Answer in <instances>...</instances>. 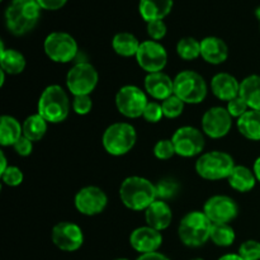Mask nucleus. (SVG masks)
<instances>
[{
	"mask_svg": "<svg viewBox=\"0 0 260 260\" xmlns=\"http://www.w3.org/2000/svg\"><path fill=\"white\" fill-rule=\"evenodd\" d=\"M235 239V230L234 228H231L230 223H213L212 225L210 240L215 245L228 248V246L233 245Z\"/></svg>",
	"mask_w": 260,
	"mask_h": 260,
	"instance_id": "nucleus-30",
	"label": "nucleus"
},
{
	"mask_svg": "<svg viewBox=\"0 0 260 260\" xmlns=\"http://www.w3.org/2000/svg\"><path fill=\"white\" fill-rule=\"evenodd\" d=\"M114 260H128V259H126V258H118V259H114Z\"/></svg>",
	"mask_w": 260,
	"mask_h": 260,
	"instance_id": "nucleus-48",
	"label": "nucleus"
},
{
	"mask_svg": "<svg viewBox=\"0 0 260 260\" xmlns=\"http://www.w3.org/2000/svg\"><path fill=\"white\" fill-rule=\"evenodd\" d=\"M119 198L128 210L146 211L157 200L156 187L146 178L128 177L119 187Z\"/></svg>",
	"mask_w": 260,
	"mask_h": 260,
	"instance_id": "nucleus-2",
	"label": "nucleus"
},
{
	"mask_svg": "<svg viewBox=\"0 0 260 260\" xmlns=\"http://www.w3.org/2000/svg\"><path fill=\"white\" fill-rule=\"evenodd\" d=\"M129 244L132 249L140 254L155 253L160 249L162 244V235L160 231L150 228L141 226L135 229L129 235Z\"/></svg>",
	"mask_w": 260,
	"mask_h": 260,
	"instance_id": "nucleus-17",
	"label": "nucleus"
},
{
	"mask_svg": "<svg viewBox=\"0 0 260 260\" xmlns=\"http://www.w3.org/2000/svg\"><path fill=\"white\" fill-rule=\"evenodd\" d=\"M174 0H140L139 12L146 23L164 20L170 14Z\"/></svg>",
	"mask_w": 260,
	"mask_h": 260,
	"instance_id": "nucleus-22",
	"label": "nucleus"
},
{
	"mask_svg": "<svg viewBox=\"0 0 260 260\" xmlns=\"http://www.w3.org/2000/svg\"><path fill=\"white\" fill-rule=\"evenodd\" d=\"M13 149H14V151L17 152L19 156H29L33 151V142L30 141L29 139H27L25 136H22L17 142H15Z\"/></svg>",
	"mask_w": 260,
	"mask_h": 260,
	"instance_id": "nucleus-41",
	"label": "nucleus"
},
{
	"mask_svg": "<svg viewBox=\"0 0 260 260\" xmlns=\"http://www.w3.org/2000/svg\"><path fill=\"white\" fill-rule=\"evenodd\" d=\"M212 225L203 211H190L178 226L180 243L188 248H201L210 240Z\"/></svg>",
	"mask_w": 260,
	"mask_h": 260,
	"instance_id": "nucleus-4",
	"label": "nucleus"
},
{
	"mask_svg": "<svg viewBox=\"0 0 260 260\" xmlns=\"http://www.w3.org/2000/svg\"><path fill=\"white\" fill-rule=\"evenodd\" d=\"M43 50L51 61L57 63L71 62L79 53L75 38L66 32H52L45 38Z\"/></svg>",
	"mask_w": 260,
	"mask_h": 260,
	"instance_id": "nucleus-9",
	"label": "nucleus"
},
{
	"mask_svg": "<svg viewBox=\"0 0 260 260\" xmlns=\"http://www.w3.org/2000/svg\"><path fill=\"white\" fill-rule=\"evenodd\" d=\"M0 177H2L3 184L8 185V187H18L22 184L23 179H24L22 170L13 165H9L4 172L0 173Z\"/></svg>",
	"mask_w": 260,
	"mask_h": 260,
	"instance_id": "nucleus-34",
	"label": "nucleus"
},
{
	"mask_svg": "<svg viewBox=\"0 0 260 260\" xmlns=\"http://www.w3.org/2000/svg\"><path fill=\"white\" fill-rule=\"evenodd\" d=\"M23 136V126L13 116L4 114L0 118V145L14 146L15 142Z\"/></svg>",
	"mask_w": 260,
	"mask_h": 260,
	"instance_id": "nucleus-25",
	"label": "nucleus"
},
{
	"mask_svg": "<svg viewBox=\"0 0 260 260\" xmlns=\"http://www.w3.org/2000/svg\"><path fill=\"white\" fill-rule=\"evenodd\" d=\"M253 172H254V174H255L256 180H258V182L260 183V156L255 160V162H254Z\"/></svg>",
	"mask_w": 260,
	"mask_h": 260,
	"instance_id": "nucleus-44",
	"label": "nucleus"
},
{
	"mask_svg": "<svg viewBox=\"0 0 260 260\" xmlns=\"http://www.w3.org/2000/svg\"><path fill=\"white\" fill-rule=\"evenodd\" d=\"M137 141L135 127L127 122H116L108 126L102 136L104 150L112 156H123L128 154Z\"/></svg>",
	"mask_w": 260,
	"mask_h": 260,
	"instance_id": "nucleus-5",
	"label": "nucleus"
},
{
	"mask_svg": "<svg viewBox=\"0 0 260 260\" xmlns=\"http://www.w3.org/2000/svg\"><path fill=\"white\" fill-rule=\"evenodd\" d=\"M226 109H228L229 113H230V116L233 117V118L239 119L243 114H245L246 112L249 111V107L248 104L245 103V101L239 95L236 96V98L231 99L230 102H228V107H226Z\"/></svg>",
	"mask_w": 260,
	"mask_h": 260,
	"instance_id": "nucleus-39",
	"label": "nucleus"
},
{
	"mask_svg": "<svg viewBox=\"0 0 260 260\" xmlns=\"http://www.w3.org/2000/svg\"><path fill=\"white\" fill-rule=\"evenodd\" d=\"M154 155L159 160L172 159L175 155V149L172 140H159L154 146Z\"/></svg>",
	"mask_w": 260,
	"mask_h": 260,
	"instance_id": "nucleus-36",
	"label": "nucleus"
},
{
	"mask_svg": "<svg viewBox=\"0 0 260 260\" xmlns=\"http://www.w3.org/2000/svg\"><path fill=\"white\" fill-rule=\"evenodd\" d=\"M207 84L201 74L184 70L174 78V94L185 104H200L207 96Z\"/></svg>",
	"mask_w": 260,
	"mask_h": 260,
	"instance_id": "nucleus-7",
	"label": "nucleus"
},
{
	"mask_svg": "<svg viewBox=\"0 0 260 260\" xmlns=\"http://www.w3.org/2000/svg\"><path fill=\"white\" fill-rule=\"evenodd\" d=\"M167 32L168 28L164 20H152V22L147 23V35L152 41L159 42L167 36Z\"/></svg>",
	"mask_w": 260,
	"mask_h": 260,
	"instance_id": "nucleus-40",
	"label": "nucleus"
},
{
	"mask_svg": "<svg viewBox=\"0 0 260 260\" xmlns=\"http://www.w3.org/2000/svg\"><path fill=\"white\" fill-rule=\"evenodd\" d=\"M255 15H256V17H258V19L260 20V7L255 10Z\"/></svg>",
	"mask_w": 260,
	"mask_h": 260,
	"instance_id": "nucleus-47",
	"label": "nucleus"
},
{
	"mask_svg": "<svg viewBox=\"0 0 260 260\" xmlns=\"http://www.w3.org/2000/svg\"><path fill=\"white\" fill-rule=\"evenodd\" d=\"M146 225L155 230H167L173 221V211L165 201L156 200L146 211H145Z\"/></svg>",
	"mask_w": 260,
	"mask_h": 260,
	"instance_id": "nucleus-21",
	"label": "nucleus"
},
{
	"mask_svg": "<svg viewBox=\"0 0 260 260\" xmlns=\"http://www.w3.org/2000/svg\"><path fill=\"white\" fill-rule=\"evenodd\" d=\"M238 131L250 141H260V111L249 109L236 121Z\"/></svg>",
	"mask_w": 260,
	"mask_h": 260,
	"instance_id": "nucleus-26",
	"label": "nucleus"
},
{
	"mask_svg": "<svg viewBox=\"0 0 260 260\" xmlns=\"http://www.w3.org/2000/svg\"><path fill=\"white\" fill-rule=\"evenodd\" d=\"M23 126V136L29 139L32 142L41 141L45 137L46 132H47L48 122L40 116L38 113L32 114V116L27 117L24 122L22 123Z\"/></svg>",
	"mask_w": 260,
	"mask_h": 260,
	"instance_id": "nucleus-29",
	"label": "nucleus"
},
{
	"mask_svg": "<svg viewBox=\"0 0 260 260\" xmlns=\"http://www.w3.org/2000/svg\"><path fill=\"white\" fill-rule=\"evenodd\" d=\"M175 154L182 157H193L203 151L206 145L205 134L192 126L179 127L172 137Z\"/></svg>",
	"mask_w": 260,
	"mask_h": 260,
	"instance_id": "nucleus-11",
	"label": "nucleus"
},
{
	"mask_svg": "<svg viewBox=\"0 0 260 260\" xmlns=\"http://www.w3.org/2000/svg\"><path fill=\"white\" fill-rule=\"evenodd\" d=\"M98 71L86 61L75 63L66 75V86L74 96L90 95L98 85Z\"/></svg>",
	"mask_w": 260,
	"mask_h": 260,
	"instance_id": "nucleus-8",
	"label": "nucleus"
},
{
	"mask_svg": "<svg viewBox=\"0 0 260 260\" xmlns=\"http://www.w3.org/2000/svg\"><path fill=\"white\" fill-rule=\"evenodd\" d=\"M202 131L210 139H222L233 127V117L223 107H212L202 117Z\"/></svg>",
	"mask_w": 260,
	"mask_h": 260,
	"instance_id": "nucleus-16",
	"label": "nucleus"
},
{
	"mask_svg": "<svg viewBox=\"0 0 260 260\" xmlns=\"http://www.w3.org/2000/svg\"><path fill=\"white\" fill-rule=\"evenodd\" d=\"M142 117L149 123H157V122H160L162 117H164L161 104L157 103V102H149Z\"/></svg>",
	"mask_w": 260,
	"mask_h": 260,
	"instance_id": "nucleus-38",
	"label": "nucleus"
},
{
	"mask_svg": "<svg viewBox=\"0 0 260 260\" xmlns=\"http://www.w3.org/2000/svg\"><path fill=\"white\" fill-rule=\"evenodd\" d=\"M144 86L146 93L156 101H165L174 94V80L165 73L147 74Z\"/></svg>",
	"mask_w": 260,
	"mask_h": 260,
	"instance_id": "nucleus-18",
	"label": "nucleus"
},
{
	"mask_svg": "<svg viewBox=\"0 0 260 260\" xmlns=\"http://www.w3.org/2000/svg\"><path fill=\"white\" fill-rule=\"evenodd\" d=\"M156 187V196L157 200L168 201L173 200L177 197V194L180 190V184L173 178H164L160 179L159 182L155 184Z\"/></svg>",
	"mask_w": 260,
	"mask_h": 260,
	"instance_id": "nucleus-32",
	"label": "nucleus"
},
{
	"mask_svg": "<svg viewBox=\"0 0 260 260\" xmlns=\"http://www.w3.org/2000/svg\"><path fill=\"white\" fill-rule=\"evenodd\" d=\"M41 9L45 10H58L65 7L68 0H37Z\"/></svg>",
	"mask_w": 260,
	"mask_h": 260,
	"instance_id": "nucleus-42",
	"label": "nucleus"
},
{
	"mask_svg": "<svg viewBox=\"0 0 260 260\" xmlns=\"http://www.w3.org/2000/svg\"><path fill=\"white\" fill-rule=\"evenodd\" d=\"M190 260H205V259H201V258H194V259H190Z\"/></svg>",
	"mask_w": 260,
	"mask_h": 260,
	"instance_id": "nucleus-49",
	"label": "nucleus"
},
{
	"mask_svg": "<svg viewBox=\"0 0 260 260\" xmlns=\"http://www.w3.org/2000/svg\"><path fill=\"white\" fill-rule=\"evenodd\" d=\"M238 254L243 260H260V243L256 240H246L239 246Z\"/></svg>",
	"mask_w": 260,
	"mask_h": 260,
	"instance_id": "nucleus-35",
	"label": "nucleus"
},
{
	"mask_svg": "<svg viewBox=\"0 0 260 260\" xmlns=\"http://www.w3.org/2000/svg\"><path fill=\"white\" fill-rule=\"evenodd\" d=\"M177 53L182 60L185 61L201 57V41L193 37L180 38L177 43Z\"/></svg>",
	"mask_w": 260,
	"mask_h": 260,
	"instance_id": "nucleus-31",
	"label": "nucleus"
},
{
	"mask_svg": "<svg viewBox=\"0 0 260 260\" xmlns=\"http://www.w3.org/2000/svg\"><path fill=\"white\" fill-rule=\"evenodd\" d=\"M218 260H243L240 258L239 254H225V255L221 256Z\"/></svg>",
	"mask_w": 260,
	"mask_h": 260,
	"instance_id": "nucleus-45",
	"label": "nucleus"
},
{
	"mask_svg": "<svg viewBox=\"0 0 260 260\" xmlns=\"http://www.w3.org/2000/svg\"><path fill=\"white\" fill-rule=\"evenodd\" d=\"M27 61L23 53L14 48H5L4 42H0V68L9 75H18L23 73Z\"/></svg>",
	"mask_w": 260,
	"mask_h": 260,
	"instance_id": "nucleus-23",
	"label": "nucleus"
},
{
	"mask_svg": "<svg viewBox=\"0 0 260 260\" xmlns=\"http://www.w3.org/2000/svg\"><path fill=\"white\" fill-rule=\"evenodd\" d=\"M203 212L212 223H230L239 215V206L229 196L217 194L208 198Z\"/></svg>",
	"mask_w": 260,
	"mask_h": 260,
	"instance_id": "nucleus-15",
	"label": "nucleus"
},
{
	"mask_svg": "<svg viewBox=\"0 0 260 260\" xmlns=\"http://www.w3.org/2000/svg\"><path fill=\"white\" fill-rule=\"evenodd\" d=\"M235 160L225 151H210L196 161V172L206 180L228 179L235 168Z\"/></svg>",
	"mask_w": 260,
	"mask_h": 260,
	"instance_id": "nucleus-6",
	"label": "nucleus"
},
{
	"mask_svg": "<svg viewBox=\"0 0 260 260\" xmlns=\"http://www.w3.org/2000/svg\"><path fill=\"white\" fill-rule=\"evenodd\" d=\"M201 57L211 65H221L229 57V47L220 37L210 36L201 41Z\"/></svg>",
	"mask_w": 260,
	"mask_h": 260,
	"instance_id": "nucleus-20",
	"label": "nucleus"
},
{
	"mask_svg": "<svg viewBox=\"0 0 260 260\" xmlns=\"http://www.w3.org/2000/svg\"><path fill=\"white\" fill-rule=\"evenodd\" d=\"M140 45H141V42L137 40L136 36L129 32L117 33L112 40V47H113L114 52L122 57L136 56Z\"/></svg>",
	"mask_w": 260,
	"mask_h": 260,
	"instance_id": "nucleus-28",
	"label": "nucleus"
},
{
	"mask_svg": "<svg viewBox=\"0 0 260 260\" xmlns=\"http://www.w3.org/2000/svg\"><path fill=\"white\" fill-rule=\"evenodd\" d=\"M136 260H170L167 255L159 253V251H155V253H149V254H141Z\"/></svg>",
	"mask_w": 260,
	"mask_h": 260,
	"instance_id": "nucleus-43",
	"label": "nucleus"
},
{
	"mask_svg": "<svg viewBox=\"0 0 260 260\" xmlns=\"http://www.w3.org/2000/svg\"><path fill=\"white\" fill-rule=\"evenodd\" d=\"M135 57L140 68L147 74L160 73L168 63V52L165 47L160 42L152 40L141 42Z\"/></svg>",
	"mask_w": 260,
	"mask_h": 260,
	"instance_id": "nucleus-12",
	"label": "nucleus"
},
{
	"mask_svg": "<svg viewBox=\"0 0 260 260\" xmlns=\"http://www.w3.org/2000/svg\"><path fill=\"white\" fill-rule=\"evenodd\" d=\"M162 107V113H164L165 118L174 119L178 118L180 114L184 112L185 103L182 101V99L178 98L175 94L170 95L169 98H167L165 101L161 102Z\"/></svg>",
	"mask_w": 260,
	"mask_h": 260,
	"instance_id": "nucleus-33",
	"label": "nucleus"
},
{
	"mask_svg": "<svg viewBox=\"0 0 260 260\" xmlns=\"http://www.w3.org/2000/svg\"><path fill=\"white\" fill-rule=\"evenodd\" d=\"M259 22H260V20H259Z\"/></svg>",
	"mask_w": 260,
	"mask_h": 260,
	"instance_id": "nucleus-50",
	"label": "nucleus"
},
{
	"mask_svg": "<svg viewBox=\"0 0 260 260\" xmlns=\"http://www.w3.org/2000/svg\"><path fill=\"white\" fill-rule=\"evenodd\" d=\"M71 108L79 116H86L93 108V101L90 95H75L71 102Z\"/></svg>",
	"mask_w": 260,
	"mask_h": 260,
	"instance_id": "nucleus-37",
	"label": "nucleus"
},
{
	"mask_svg": "<svg viewBox=\"0 0 260 260\" xmlns=\"http://www.w3.org/2000/svg\"><path fill=\"white\" fill-rule=\"evenodd\" d=\"M51 239L56 248L68 253L79 250L84 244V234L81 228L69 221L56 223L51 231Z\"/></svg>",
	"mask_w": 260,
	"mask_h": 260,
	"instance_id": "nucleus-14",
	"label": "nucleus"
},
{
	"mask_svg": "<svg viewBox=\"0 0 260 260\" xmlns=\"http://www.w3.org/2000/svg\"><path fill=\"white\" fill-rule=\"evenodd\" d=\"M41 19V7L37 0H12L5 9V25L14 36L32 32Z\"/></svg>",
	"mask_w": 260,
	"mask_h": 260,
	"instance_id": "nucleus-1",
	"label": "nucleus"
},
{
	"mask_svg": "<svg viewBox=\"0 0 260 260\" xmlns=\"http://www.w3.org/2000/svg\"><path fill=\"white\" fill-rule=\"evenodd\" d=\"M74 205L79 213L84 216L101 215L108 205V197L102 188L88 185L79 190L74 198Z\"/></svg>",
	"mask_w": 260,
	"mask_h": 260,
	"instance_id": "nucleus-13",
	"label": "nucleus"
},
{
	"mask_svg": "<svg viewBox=\"0 0 260 260\" xmlns=\"http://www.w3.org/2000/svg\"><path fill=\"white\" fill-rule=\"evenodd\" d=\"M70 99L65 89L60 85H48L41 94L37 103V113L48 123H61L70 113Z\"/></svg>",
	"mask_w": 260,
	"mask_h": 260,
	"instance_id": "nucleus-3",
	"label": "nucleus"
},
{
	"mask_svg": "<svg viewBox=\"0 0 260 260\" xmlns=\"http://www.w3.org/2000/svg\"><path fill=\"white\" fill-rule=\"evenodd\" d=\"M147 95L141 88L136 85H124L117 91L116 107L119 113L126 118H139L146 108Z\"/></svg>",
	"mask_w": 260,
	"mask_h": 260,
	"instance_id": "nucleus-10",
	"label": "nucleus"
},
{
	"mask_svg": "<svg viewBox=\"0 0 260 260\" xmlns=\"http://www.w3.org/2000/svg\"><path fill=\"white\" fill-rule=\"evenodd\" d=\"M240 96L249 109L260 111V75H249L241 81Z\"/></svg>",
	"mask_w": 260,
	"mask_h": 260,
	"instance_id": "nucleus-27",
	"label": "nucleus"
},
{
	"mask_svg": "<svg viewBox=\"0 0 260 260\" xmlns=\"http://www.w3.org/2000/svg\"><path fill=\"white\" fill-rule=\"evenodd\" d=\"M211 90L220 101L230 102L240 95V83L231 74L218 73L211 80Z\"/></svg>",
	"mask_w": 260,
	"mask_h": 260,
	"instance_id": "nucleus-19",
	"label": "nucleus"
},
{
	"mask_svg": "<svg viewBox=\"0 0 260 260\" xmlns=\"http://www.w3.org/2000/svg\"><path fill=\"white\" fill-rule=\"evenodd\" d=\"M228 180L230 187L240 193L250 192L258 182L253 170L244 167V165H236Z\"/></svg>",
	"mask_w": 260,
	"mask_h": 260,
	"instance_id": "nucleus-24",
	"label": "nucleus"
},
{
	"mask_svg": "<svg viewBox=\"0 0 260 260\" xmlns=\"http://www.w3.org/2000/svg\"><path fill=\"white\" fill-rule=\"evenodd\" d=\"M0 159H2V168H0V173H3L8 167H9L7 162V157H5L4 151H0Z\"/></svg>",
	"mask_w": 260,
	"mask_h": 260,
	"instance_id": "nucleus-46",
	"label": "nucleus"
}]
</instances>
